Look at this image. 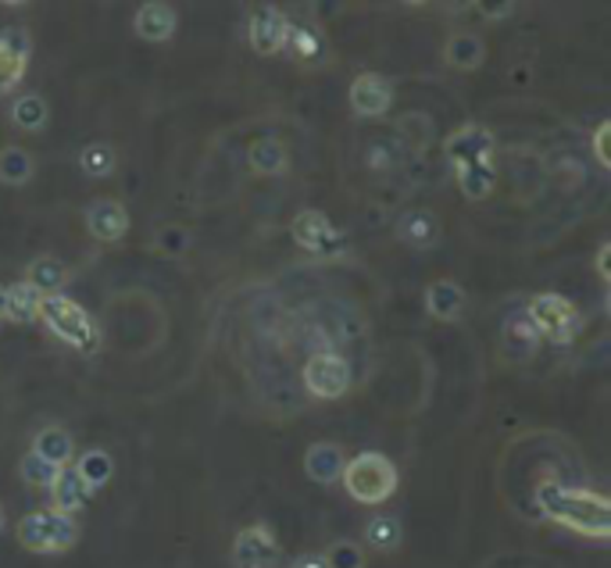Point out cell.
Wrapping results in <instances>:
<instances>
[{
	"instance_id": "obj_6",
	"label": "cell",
	"mask_w": 611,
	"mask_h": 568,
	"mask_svg": "<svg viewBox=\"0 0 611 568\" xmlns=\"http://www.w3.org/2000/svg\"><path fill=\"white\" fill-rule=\"evenodd\" d=\"M304 387H308L311 397H319V401H340L351 390L347 357H340L333 351L311 354L308 365H304Z\"/></svg>"
},
{
	"instance_id": "obj_13",
	"label": "cell",
	"mask_w": 611,
	"mask_h": 568,
	"mask_svg": "<svg viewBox=\"0 0 611 568\" xmlns=\"http://www.w3.org/2000/svg\"><path fill=\"white\" fill-rule=\"evenodd\" d=\"M132 26H137V36L147 43H165L173 40L176 33V8L173 4H162V0H151V4H140L137 8V18H132Z\"/></svg>"
},
{
	"instance_id": "obj_27",
	"label": "cell",
	"mask_w": 611,
	"mask_h": 568,
	"mask_svg": "<svg viewBox=\"0 0 611 568\" xmlns=\"http://www.w3.org/2000/svg\"><path fill=\"white\" fill-rule=\"evenodd\" d=\"M11 122H15L22 132H40L47 126V101L40 93L18 97L15 108H11Z\"/></svg>"
},
{
	"instance_id": "obj_37",
	"label": "cell",
	"mask_w": 611,
	"mask_h": 568,
	"mask_svg": "<svg viewBox=\"0 0 611 568\" xmlns=\"http://www.w3.org/2000/svg\"><path fill=\"white\" fill-rule=\"evenodd\" d=\"M4 526H8V515H4V504H0V533H4Z\"/></svg>"
},
{
	"instance_id": "obj_3",
	"label": "cell",
	"mask_w": 611,
	"mask_h": 568,
	"mask_svg": "<svg viewBox=\"0 0 611 568\" xmlns=\"http://www.w3.org/2000/svg\"><path fill=\"white\" fill-rule=\"evenodd\" d=\"M340 479L358 504H383L397 490V465L379 451H361L344 465Z\"/></svg>"
},
{
	"instance_id": "obj_36",
	"label": "cell",
	"mask_w": 611,
	"mask_h": 568,
	"mask_svg": "<svg viewBox=\"0 0 611 568\" xmlns=\"http://www.w3.org/2000/svg\"><path fill=\"white\" fill-rule=\"evenodd\" d=\"M608 254H611V247L604 243V247H601V254H597V268H601V279L611 276V272H608Z\"/></svg>"
},
{
	"instance_id": "obj_26",
	"label": "cell",
	"mask_w": 611,
	"mask_h": 568,
	"mask_svg": "<svg viewBox=\"0 0 611 568\" xmlns=\"http://www.w3.org/2000/svg\"><path fill=\"white\" fill-rule=\"evenodd\" d=\"M494 182H497V172H494L491 162L458 168V187H461V193L469 197V201H486V197H491V190H494Z\"/></svg>"
},
{
	"instance_id": "obj_28",
	"label": "cell",
	"mask_w": 611,
	"mask_h": 568,
	"mask_svg": "<svg viewBox=\"0 0 611 568\" xmlns=\"http://www.w3.org/2000/svg\"><path fill=\"white\" fill-rule=\"evenodd\" d=\"M115 165H118V154H115V147H112V143L97 140V143H90V147H82V154H79V168L87 172V176L104 179V176H112Z\"/></svg>"
},
{
	"instance_id": "obj_29",
	"label": "cell",
	"mask_w": 611,
	"mask_h": 568,
	"mask_svg": "<svg viewBox=\"0 0 611 568\" xmlns=\"http://www.w3.org/2000/svg\"><path fill=\"white\" fill-rule=\"evenodd\" d=\"M365 540H369L375 551H397L400 540H405V529H400L394 515H375L369 518V526H365Z\"/></svg>"
},
{
	"instance_id": "obj_34",
	"label": "cell",
	"mask_w": 611,
	"mask_h": 568,
	"mask_svg": "<svg viewBox=\"0 0 611 568\" xmlns=\"http://www.w3.org/2000/svg\"><path fill=\"white\" fill-rule=\"evenodd\" d=\"M293 568H326V558L322 554H304V558L293 561Z\"/></svg>"
},
{
	"instance_id": "obj_10",
	"label": "cell",
	"mask_w": 611,
	"mask_h": 568,
	"mask_svg": "<svg viewBox=\"0 0 611 568\" xmlns=\"http://www.w3.org/2000/svg\"><path fill=\"white\" fill-rule=\"evenodd\" d=\"M247 36H251L254 54H265V58L279 54V51H287L290 18L279 8H254L247 22Z\"/></svg>"
},
{
	"instance_id": "obj_23",
	"label": "cell",
	"mask_w": 611,
	"mask_h": 568,
	"mask_svg": "<svg viewBox=\"0 0 611 568\" xmlns=\"http://www.w3.org/2000/svg\"><path fill=\"white\" fill-rule=\"evenodd\" d=\"M40 301H43L40 293L22 279L11 290H4V318H11V323H18V326H29L40 318Z\"/></svg>"
},
{
	"instance_id": "obj_15",
	"label": "cell",
	"mask_w": 611,
	"mask_h": 568,
	"mask_svg": "<svg viewBox=\"0 0 611 568\" xmlns=\"http://www.w3.org/2000/svg\"><path fill=\"white\" fill-rule=\"evenodd\" d=\"M344 465H347V454L344 447H336V443H311L308 454H304V472L322 487L336 483V479L344 476Z\"/></svg>"
},
{
	"instance_id": "obj_11",
	"label": "cell",
	"mask_w": 611,
	"mask_h": 568,
	"mask_svg": "<svg viewBox=\"0 0 611 568\" xmlns=\"http://www.w3.org/2000/svg\"><path fill=\"white\" fill-rule=\"evenodd\" d=\"M390 104H394V90H390V83L383 76H375V72H361V76L351 83L354 115L379 118V115H386Z\"/></svg>"
},
{
	"instance_id": "obj_38",
	"label": "cell",
	"mask_w": 611,
	"mask_h": 568,
	"mask_svg": "<svg viewBox=\"0 0 611 568\" xmlns=\"http://www.w3.org/2000/svg\"><path fill=\"white\" fill-rule=\"evenodd\" d=\"M0 318H4V287H0Z\"/></svg>"
},
{
	"instance_id": "obj_16",
	"label": "cell",
	"mask_w": 611,
	"mask_h": 568,
	"mask_svg": "<svg viewBox=\"0 0 611 568\" xmlns=\"http://www.w3.org/2000/svg\"><path fill=\"white\" fill-rule=\"evenodd\" d=\"M425 312L440 318V323H458L461 312H466V290L455 279H436L425 290Z\"/></svg>"
},
{
	"instance_id": "obj_33",
	"label": "cell",
	"mask_w": 611,
	"mask_h": 568,
	"mask_svg": "<svg viewBox=\"0 0 611 568\" xmlns=\"http://www.w3.org/2000/svg\"><path fill=\"white\" fill-rule=\"evenodd\" d=\"M608 140H611V122H601V129L594 132V151H597V162L604 168L611 165V151H608Z\"/></svg>"
},
{
	"instance_id": "obj_35",
	"label": "cell",
	"mask_w": 611,
	"mask_h": 568,
	"mask_svg": "<svg viewBox=\"0 0 611 568\" xmlns=\"http://www.w3.org/2000/svg\"><path fill=\"white\" fill-rule=\"evenodd\" d=\"M480 11H483V15H491V18H505V15H511V11H515V8H511V4H500V8H486V4H480Z\"/></svg>"
},
{
	"instance_id": "obj_17",
	"label": "cell",
	"mask_w": 611,
	"mask_h": 568,
	"mask_svg": "<svg viewBox=\"0 0 611 568\" xmlns=\"http://www.w3.org/2000/svg\"><path fill=\"white\" fill-rule=\"evenodd\" d=\"M247 165L258 172V176H283L290 165V151L279 136H258L247 147Z\"/></svg>"
},
{
	"instance_id": "obj_20",
	"label": "cell",
	"mask_w": 611,
	"mask_h": 568,
	"mask_svg": "<svg viewBox=\"0 0 611 568\" xmlns=\"http://www.w3.org/2000/svg\"><path fill=\"white\" fill-rule=\"evenodd\" d=\"M51 497H54V512L61 515H72V512H79V508H87V501L93 497V490L82 483V479L76 476V468H61V476L54 479V487H51Z\"/></svg>"
},
{
	"instance_id": "obj_2",
	"label": "cell",
	"mask_w": 611,
	"mask_h": 568,
	"mask_svg": "<svg viewBox=\"0 0 611 568\" xmlns=\"http://www.w3.org/2000/svg\"><path fill=\"white\" fill-rule=\"evenodd\" d=\"M40 318H43V326L51 329L61 343H68L72 351L97 354V348H101V329H97L90 312L72 298H65V293L43 298L40 301Z\"/></svg>"
},
{
	"instance_id": "obj_9",
	"label": "cell",
	"mask_w": 611,
	"mask_h": 568,
	"mask_svg": "<svg viewBox=\"0 0 611 568\" xmlns=\"http://www.w3.org/2000/svg\"><path fill=\"white\" fill-rule=\"evenodd\" d=\"M444 154L455 165V172L469 165H486L494 154V132L486 126H461L444 140Z\"/></svg>"
},
{
	"instance_id": "obj_14",
	"label": "cell",
	"mask_w": 611,
	"mask_h": 568,
	"mask_svg": "<svg viewBox=\"0 0 611 568\" xmlns=\"http://www.w3.org/2000/svg\"><path fill=\"white\" fill-rule=\"evenodd\" d=\"M29 68V43L18 33L0 36V97H8Z\"/></svg>"
},
{
	"instance_id": "obj_5",
	"label": "cell",
	"mask_w": 611,
	"mask_h": 568,
	"mask_svg": "<svg viewBox=\"0 0 611 568\" xmlns=\"http://www.w3.org/2000/svg\"><path fill=\"white\" fill-rule=\"evenodd\" d=\"M525 315H530L536 332H544L555 343H572L583 329V315L576 312V304L561 298V293H536L530 307H525Z\"/></svg>"
},
{
	"instance_id": "obj_7",
	"label": "cell",
	"mask_w": 611,
	"mask_h": 568,
	"mask_svg": "<svg viewBox=\"0 0 611 568\" xmlns=\"http://www.w3.org/2000/svg\"><path fill=\"white\" fill-rule=\"evenodd\" d=\"M293 240H297L304 251L329 254V257L344 254V247H347L344 232H340L322 212H315V207H308V212H301L293 218Z\"/></svg>"
},
{
	"instance_id": "obj_19",
	"label": "cell",
	"mask_w": 611,
	"mask_h": 568,
	"mask_svg": "<svg viewBox=\"0 0 611 568\" xmlns=\"http://www.w3.org/2000/svg\"><path fill=\"white\" fill-rule=\"evenodd\" d=\"M397 232L415 251H430V247H436L440 237H444V226H440V218L433 212H408L400 218Z\"/></svg>"
},
{
	"instance_id": "obj_18",
	"label": "cell",
	"mask_w": 611,
	"mask_h": 568,
	"mask_svg": "<svg viewBox=\"0 0 611 568\" xmlns=\"http://www.w3.org/2000/svg\"><path fill=\"white\" fill-rule=\"evenodd\" d=\"M29 451L40 454V458H47V462L58 465V468H68L72 462H76V440H72L68 429H61V426L40 429Z\"/></svg>"
},
{
	"instance_id": "obj_12",
	"label": "cell",
	"mask_w": 611,
	"mask_h": 568,
	"mask_svg": "<svg viewBox=\"0 0 611 568\" xmlns=\"http://www.w3.org/2000/svg\"><path fill=\"white\" fill-rule=\"evenodd\" d=\"M87 229L93 240L118 243L129 232V212L118 201H97L87 207Z\"/></svg>"
},
{
	"instance_id": "obj_22",
	"label": "cell",
	"mask_w": 611,
	"mask_h": 568,
	"mask_svg": "<svg viewBox=\"0 0 611 568\" xmlns=\"http://www.w3.org/2000/svg\"><path fill=\"white\" fill-rule=\"evenodd\" d=\"M72 468H76V476L87 483L93 493L112 483V476H115V462H112V454L101 451V447H90V451H82L76 462H72Z\"/></svg>"
},
{
	"instance_id": "obj_21",
	"label": "cell",
	"mask_w": 611,
	"mask_h": 568,
	"mask_svg": "<svg viewBox=\"0 0 611 568\" xmlns=\"http://www.w3.org/2000/svg\"><path fill=\"white\" fill-rule=\"evenodd\" d=\"M26 282L29 287L40 293V298H54V293H61V287L68 282V268L58 262V257L51 254H40L36 262L26 268Z\"/></svg>"
},
{
	"instance_id": "obj_4",
	"label": "cell",
	"mask_w": 611,
	"mask_h": 568,
	"mask_svg": "<svg viewBox=\"0 0 611 568\" xmlns=\"http://www.w3.org/2000/svg\"><path fill=\"white\" fill-rule=\"evenodd\" d=\"M15 537L26 551L33 554H61L68 547H76L79 540V526L72 515H61L54 508H40L18 518Z\"/></svg>"
},
{
	"instance_id": "obj_8",
	"label": "cell",
	"mask_w": 611,
	"mask_h": 568,
	"mask_svg": "<svg viewBox=\"0 0 611 568\" xmlns=\"http://www.w3.org/2000/svg\"><path fill=\"white\" fill-rule=\"evenodd\" d=\"M233 568H276L279 565V540L268 526H247L233 540Z\"/></svg>"
},
{
	"instance_id": "obj_24",
	"label": "cell",
	"mask_w": 611,
	"mask_h": 568,
	"mask_svg": "<svg viewBox=\"0 0 611 568\" xmlns=\"http://www.w3.org/2000/svg\"><path fill=\"white\" fill-rule=\"evenodd\" d=\"M36 172V162L26 147H4L0 151V182L4 187H26Z\"/></svg>"
},
{
	"instance_id": "obj_31",
	"label": "cell",
	"mask_w": 611,
	"mask_h": 568,
	"mask_svg": "<svg viewBox=\"0 0 611 568\" xmlns=\"http://www.w3.org/2000/svg\"><path fill=\"white\" fill-rule=\"evenodd\" d=\"M287 47H290V51L297 54V58L311 61V58L322 54V36H319V29H311V26H290Z\"/></svg>"
},
{
	"instance_id": "obj_30",
	"label": "cell",
	"mask_w": 611,
	"mask_h": 568,
	"mask_svg": "<svg viewBox=\"0 0 611 568\" xmlns=\"http://www.w3.org/2000/svg\"><path fill=\"white\" fill-rule=\"evenodd\" d=\"M18 476H22V483L26 487H36V490H51L54 487V479L61 476V468L51 465L47 458H40V454H22V462H18Z\"/></svg>"
},
{
	"instance_id": "obj_1",
	"label": "cell",
	"mask_w": 611,
	"mask_h": 568,
	"mask_svg": "<svg viewBox=\"0 0 611 568\" xmlns=\"http://www.w3.org/2000/svg\"><path fill=\"white\" fill-rule=\"evenodd\" d=\"M536 508L551 518V522L565 526L580 537H590V540L611 537V501L604 493L561 487L555 479H544V483L536 487Z\"/></svg>"
},
{
	"instance_id": "obj_25",
	"label": "cell",
	"mask_w": 611,
	"mask_h": 568,
	"mask_svg": "<svg viewBox=\"0 0 611 568\" xmlns=\"http://www.w3.org/2000/svg\"><path fill=\"white\" fill-rule=\"evenodd\" d=\"M483 40L480 36H472V33H458V36H450L447 47H444V58H447V65H455L461 72H469V68H480L483 65Z\"/></svg>"
},
{
	"instance_id": "obj_32",
	"label": "cell",
	"mask_w": 611,
	"mask_h": 568,
	"mask_svg": "<svg viewBox=\"0 0 611 568\" xmlns=\"http://www.w3.org/2000/svg\"><path fill=\"white\" fill-rule=\"evenodd\" d=\"M322 558L326 568H365V551L354 540H336Z\"/></svg>"
}]
</instances>
